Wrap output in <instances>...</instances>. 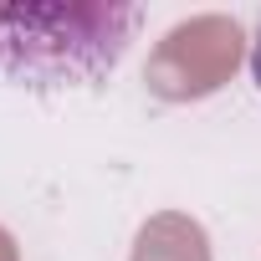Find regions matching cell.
<instances>
[{
	"label": "cell",
	"instance_id": "obj_2",
	"mask_svg": "<svg viewBox=\"0 0 261 261\" xmlns=\"http://www.w3.org/2000/svg\"><path fill=\"white\" fill-rule=\"evenodd\" d=\"M251 77L261 87V16H256V41H251Z\"/></svg>",
	"mask_w": 261,
	"mask_h": 261
},
{
	"label": "cell",
	"instance_id": "obj_1",
	"mask_svg": "<svg viewBox=\"0 0 261 261\" xmlns=\"http://www.w3.org/2000/svg\"><path fill=\"white\" fill-rule=\"evenodd\" d=\"M144 26V6H0V77L31 92L97 87Z\"/></svg>",
	"mask_w": 261,
	"mask_h": 261
}]
</instances>
